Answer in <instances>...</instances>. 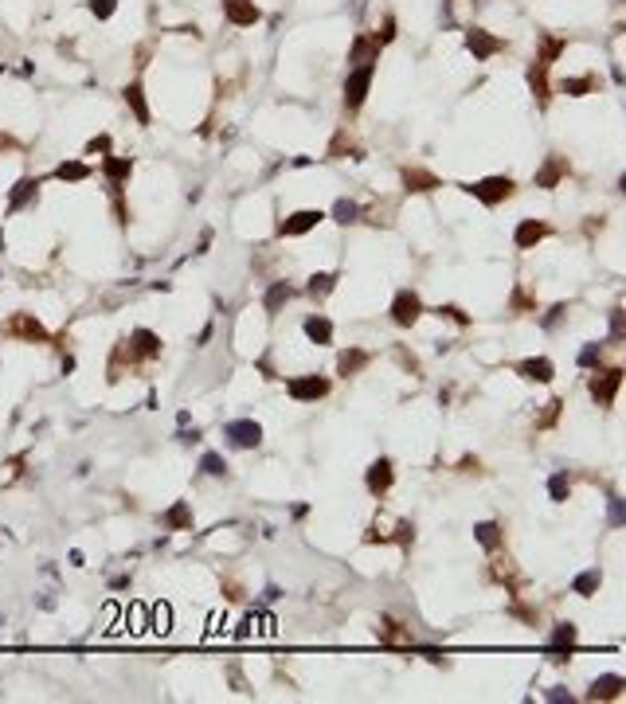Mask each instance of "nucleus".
I'll return each instance as SVG.
<instances>
[{
  "mask_svg": "<svg viewBox=\"0 0 626 704\" xmlns=\"http://www.w3.org/2000/svg\"><path fill=\"white\" fill-rule=\"evenodd\" d=\"M200 470H204V474H212V477H223V474H228V462H223V454L208 450L204 458H200Z\"/></svg>",
  "mask_w": 626,
  "mask_h": 704,
  "instance_id": "7c9ffc66",
  "label": "nucleus"
},
{
  "mask_svg": "<svg viewBox=\"0 0 626 704\" xmlns=\"http://www.w3.org/2000/svg\"><path fill=\"white\" fill-rule=\"evenodd\" d=\"M384 642H411V638H407V634H399L392 619H384Z\"/></svg>",
  "mask_w": 626,
  "mask_h": 704,
  "instance_id": "4c0bfd02",
  "label": "nucleus"
},
{
  "mask_svg": "<svg viewBox=\"0 0 626 704\" xmlns=\"http://www.w3.org/2000/svg\"><path fill=\"white\" fill-rule=\"evenodd\" d=\"M86 153H110V137L102 134V137H94L90 145H86Z\"/></svg>",
  "mask_w": 626,
  "mask_h": 704,
  "instance_id": "58836bf2",
  "label": "nucleus"
},
{
  "mask_svg": "<svg viewBox=\"0 0 626 704\" xmlns=\"http://www.w3.org/2000/svg\"><path fill=\"white\" fill-rule=\"evenodd\" d=\"M548 493H552V501H567V493H572V477H567V470H556L552 474Z\"/></svg>",
  "mask_w": 626,
  "mask_h": 704,
  "instance_id": "c85d7f7f",
  "label": "nucleus"
},
{
  "mask_svg": "<svg viewBox=\"0 0 626 704\" xmlns=\"http://www.w3.org/2000/svg\"><path fill=\"white\" fill-rule=\"evenodd\" d=\"M223 431H228V438L235 442V446H243V450H251V446L263 442V426L254 423V419H231Z\"/></svg>",
  "mask_w": 626,
  "mask_h": 704,
  "instance_id": "423d86ee",
  "label": "nucleus"
},
{
  "mask_svg": "<svg viewBox=\"0 0 626 704\" xmlns=\"http://www.w3.org/2000/svg\"><path fill=\"white\" fill-rule=\"evenodd\" d=\"M286 395L298 403H313V400H321V395H329V380L325 376H294L286 384Z\"/></svg>",
  "mask_w": 626,
  "mask_h": 704,
  "instance_id": "f03ea898",
  "label": "nucleus"
},
{
  "mask_svg": "<svg viewBox=\"0 0 626 704\" xmlns=\"http://www.w3.org/2000/svg\"><path fill=\"white\" fill-rule=\"evenodd\" d=\"M611 333H614V340L623 337V309H614L611 313Z\"/></svg>",
  "mask_w": 626,
  "mask_h": 704,
  "instance_id": "a19ab883",
  "label": "nucleus"
},
{
  "mask_svg": "<svg viewBox=\"0 0 626 704\" xmlns=\"http://www.w3.org/2000/svg\"><path fill=\"white\" fill-rule=\"evenodd\" d=\"M161 524H165V528H172V532L188 528V524H192V505H188V501H176L169 513H161Z\"/></svg>",
  "mask_w": 626,
  "mask_h": 704,
  "instance_id": "dca6fc26",
  "label": "nucleus"
},
{
  "mask_svg": "<svg viewBox=\"0 0 626 704\" xmlns=\"http://www.w3.org/2000/svg\"><path fill=\"white\" fill-rule=\"evenodd\" d=\"M603 356V344H583V352H579V368H595Z\"/></svg>",
  "mask_w": 626,
  "mask_h": 704,
  "instance_id": "72a5a7b5",
  "label": "nucleus"
},
{
  "mask_svg": "<svg viewBox=\"0 0 626 704\" xmlns=\"http://www.w3.org/2000/svg\"><path fill=\"white\" fill-rule=\"evenodd\" d=\"M364 482H368V493H376V497H380V493H387V489H392V482H396V474H392V462H387V458H376L372 466H368V477H364Z\"/></svg>",
  "mask_w": 626,
  "mask_h": 704,
  "instance_id": "f8f14e48",
  "label": "nucleus"
},
{
  "mask_svg": "<svg viewBox=\"0 0 626 704\" xmlns=\"http://www.w3.org/2000/svg\"><path fill=\"white\" fill-rule=\"evenodd\" d=\"M548 701H572V692H564V689H552V692H548Z\"/></svg>",
  "mask_w": 626,
  "mask_h": 704,
  "instance_id": "37998d69",
  "label": "nucleus"
},
{
  "mask_svg": "<svg viewBox=\"0 0 626 704\" xmlns=\"http://www.w3.org/2000/svg\"><path fill=\"white\" fill-rule=\"evenodd\" d=\"M599 583H603V571H599V568H591V571H583V575H576L572 591H576V595H583V599H591L595 591H599Z\"/></svg>",
  "mask_w": 626,
  "mask_h": 704,
  "instance_id": "393cba45",
  "label": "nucleus"
},
{
  "mask_svg": "<svg viewBox=\"0 0 626 704\" xmlns=\"http://www.w3.org/2000/svg\"><path fill=\"white\" fill-rule=\"evenodd\" d=\"M517 372H521L525 380H536V384H548V380L556 376V368H552V360H548V356H529V360H521Z\"/></svg>",
  "mask_w": 626,
  "mask_h": 704,
  "instance_id": "ddd939ff",
  "label": "nucleus"
},
{
  "mask_svg": "<svg viewBox=\"0 0 626 704\" xmlns=\"http://www.w3.org/2000/svg\"><path fill=\"white\" fill-rule=\"evenodd\" d=\"M305 337L313 340V344H329L333 340V321L329 317H305Z\"/></svg>",
  "mask_w": 626,
  "mask_h": 704,
  "instance_id": "6ab92c4d",
  "label": "nucleus"
},
{
  "mask_svg": "<svg viewBox=\"0 0 626 704\" xmlns=\"http://www.w3.org/2000/svg\"><path fill=\"white\" fill-rule=\"evenodd\" d=\"M333 286H337V274H313L310 286H305V293H310V298H325Z\"/></svg>",
  "mask_w": 626,
  "mask_h": 704,
  "instance_id": "c756f323",
  "label": "nucleus"
},
{
  "mask_svg": "<svg viewBox=\"0 0 626 704\" xmlns=\"http://www.w3.org/2000/svg\"><path fill=\"white\" fill-rule=\"evenodd\" d=\"M392 39H396V20H392V16H384V28L372 36V43L380 48V43H392Z\"/></svg>",
  "mask_w": 626,
  "mask_h": 704,
  "instance_id": "f704fd0d",
  "label": "nucleus"
},
{
  "mask_svg": "<svg viewBox=\"0 0 626 704\" xmlns=\"http://www.w3.org/2000/svg\"><path fill=\"white\" fill-rule=\"evenodd\" d=\"M121 98H125V106L133 110V118L141 125H149V106H145V90H141V83H130L125 90H121Z\"/></svg>",
  "mask_w": 626,
  "mask_h": 704,
  "instance_id": "2eb2a0df",
  "label": "nucleus"
},
{
  "mask_svg": "<svg viewBox=\"0 0 626 704\" xmlns=\"http://www.w3.org/2000/svg\"><path fill=\"white\" fill-rule=\"evenodd\" d=\"M434 313H438V317H450V321H454V325H470V317L462 313V309H458V305H438V309H434Z\"/></svg>",
  "mask_w": 626,
  "mask_h": 704,
  "instance_id": "e433bc0d",
  "label": "nucleus"
},
{
  "mask_svg": "<svg viewBox=\"0 0 626 704\" xmlns=\"http://www.w3.org/2000/svg\"><path fill=\"white\" fill-rule=\"evenodd\" d=\"M290 298H294V286H286V282H274V286L266 290V298H263V309H266V313H278V309H282Z\"/></svg>",
  "mask_w": 626,
  "mask_h": 704,
  "instance_id": "412c9836",
  "label": "nucleus"
},
{
  "mask_svg": "<svg viewBox=\"0 0 626 704\" xmlns=\"http://www.w3.org/2000/svg\"><path fill=\"white\" fill-rule=\"evenodd\" d=\"M356 216H361V207L352 204V200H337V204H333V219H337V223H356Z\"/></svg>",
  "mask_w": 626,
  "mask_h": 704,
  "instance_id": "2f4dec72",
  "label": "nucleus"
},
{
  "mask_svg": "<svg viewBox=\"0 0 626 704\" xmlns=\"http://www.w3.org/2000/svg\"><path fill=\"white\" fill-rule=\"evenodd\" d=\"M474 200H482V204H489V207H497V204H505L509 196H513V180L509 176H485V180H478V184H462Z\"/></svg>",
  "mask_w": 626,
  "mask_h": 704,
  "instance_id": "f257e3e1",
  "label": "nucleus"
},
{
  "mask_svg": "<svg viewBox=\"0 0 626 704\" xmlns=\"http://www.w3.org/2000/svg\"><path fill=\"white\" fill-rule=\"evenodd\" d=\"M591 83H595V79H564V83H560V90H564V94H572V98H579V94H587V90H591Z\"/></svg>",
  "mask_w": 626,
  "mask_h": 704,
  "instance_id": "473e14b6",
  "label": "nucleus"
},
{
  "mask_svg": "<svg viewBox=\"0 0 626 704\" xmlns=\"http://www.w3.org/2000/svg\"><path fill=\"white\" fill-rule=\"evenodd\" d=\"M544 235H548V223H541V219H521L517 231H513V243H517V251H532Z\"/></svg>",
  "mask_w": 626,
  "mask_h": 704,
  "instance_id": "9b49d317",
  "label": "nucleus"
},
{
  "mask_svg": "<svg viewBox=\"0 0 626 704\" xmlns=\"http://www.w3.org/2000/svg\"><path fill=\"white\" fill-rule=\"evenodd\" d=\"M90 169H86L83 161H63L59 169H55V180H86Z\"/></svg>",
  "mask_w": 626,
  "mask_h": 704,
  "instance_id": "cd10ccee",
  "label": "nucleus"
},
{
  "mask_svg": "<svg viewBox=\"0 0 626 704\" xmlns=\"http://www.w3.org/2000/svg\"><path fill=\"white\" fill-rule=\"evenodd\" d=\"M223 16H228L235 28H254L259 20H263V12H259L254 0H223Z\"/></svg>",
  "mask_w": 626,
  "mask_h": 704,
  "instance_id": "0eeeda50",
  "label": "nucleus"
},
{
  "mask_svg": "<svg viewBox=\"0 0 626 704\" xmlns=\"http://www.w3.org/2000/svg\"><path fill=\"white\" fill-rule=\"evenodd\" d=\"M39 196V180H32V176H24V180L12 188V196H8V211H20L24 204H32Z\"/></svg>",
  "mask_w": 626,
  "mask_h": 704,
  "instance_id": "f3484780",
  "label": "nucleus"
},
{
  "mask_svg": "<svg viewBox=\"0 0 626 704\" xmlns=\"http://www.w3.org/2000/svg\"><path fill=\"white\" fill-rule=\"evenodd\" d=\"M474 536H478V544L482 548H501V528H497L494 521H482V524H474Z\"/></svg>",
  "mask_w": 626,
  "mask_h": 704,
  "instance_id": "bb28decb",
  "label": "nucleus"
},
{
  "mask_svg": "<svg viewBox=\"0 0 626 704\" xmlns=\"http://www.w3.org/2000/svg\"><path fill=\"white\" fill-rule=\"evenodd\" d=\"M618 384H623V372H618V368L595 372V380H591V395H595V403H599V407H611V400H614V391H618Z\"/></svg>",
  "mask_w": 626,
  "mask_h": 704,
  "instance_id": "6e6552de",
  "label": "nucleus"
},
{
  "mask_svg": "<svg viewBox=\"0 0 626 704\" xmlns=\"http://www.w3.org/2000/svg\"><path fill=\"white\" fill-rule=\"evenodd\" d=\"M114 8H118V0H90V12H94L98 20H110Z\"/></svg>",
  "mask_w": 626,
  "mask_h": 704,
  "instance_id": "c9c22d12",
  "label": "nucleus"
},
{
  "mask_svg": "<svg viewBox=\"0 0 626 704\" xmlns=\"http://www.w3.org/2000/svg\"><path fill=\"white\" fill-rule=\"evenodd\" d=\"M130 344H133V352H137V356H156V352H161V337H156L153 329H137Z\"/></svg>",
  "mask_w": 626,
  "mask_h": 704,
  "instance_id": "4be33fe9",
  "label": "nucleus"
},
{
  "mask_svg": "<svg viewBox=\"0 0 626 704\" xmlns=\"http://www.w3.org/2000/svg\"><path fill=\"white\" fill-rule=\"evenodd\" d=\"M403 184H407V192H431V188H438V176H431V172H423V169H407L403 172Z\"/></svg>",
  "mask_w": 626,
  "mask_h": 704,
  "instance_id": "5701e85b",
  "label": "nucleus"
},
{
  "mask_svg": "<svg viewBox=\"0 0 626 704\" xmlns=\"http://www.w3.org/2000/svg\"><path fill=\"white\" fill-rule=\"evenodd\" d=\"M364 364H368V352H364V349H345L337 356V372H341V376H356Z\"/></svg>",
  "mask_w": 626,
  "mask_h": 704,
  "instance_id": "aec40b11",
  "label": "nucleus"
},
{
  "mask_svg": "<svg viewBox=\"0 0 626 704\" xmlns=\"http://www.w3.org/2000/svg\"><path fill=\"white\" fill-rule=\"evenodd\" d=\"M560 176H567V161L564 157H552L541 172H536V188H556Z\"/></svg>",
  "mask_w": 626,
  "mask_h": 704,
  "instance_id": "a211bd4d",
  "label": "nucleus"
},
{
  "mask_svg": "<svg viewBox=\"0 0 626 704\" xmlns=\"http://www.w3.org/2000/svg\"><path fill=\"white\" fill-rule=\"evenodd\" d=\"M419 317H423V298L415 290H399L396 302H392V321L407 329V325H415Z\"/></svg>",
  "mask_w": 626,
  "mask_h": 704,
  "instance_id": "7ed1b4c3",
  "label": "nucleus"
},
{
  "mask_svg": "<svg viewBox=\"0 0 626 704\" xmlns=\"http://www.w3.org/2000/svg\"><path fill=\"white\" fill-rule=\"evenodd\" d=\"M372 63H361V67H356V71L349 74V79H345V106L349 110H356L364 102V94H368V86H372Z\"/></svg>",
  "mask_w": 626,
  "mask_h": 704,
  "instance_id": "20e7f679",
  "label": "nucleus"
},
{
  "mask_svg": "<svg viewBox=\"0 0 626 704\" xmlns=\"http://www.w3.org/2000/svg\"><path fill=\"white\" fill-rule=\"evenodd\" d=\"M321 219H325V211H313V207L294 211V216H286L282 223H278V235H282V239H290V235H305V231H313Z\"/></svg>",
  "mask_w": 626,
  "mask_h": 704,
  "instance_id": "39448f33",
  "label": "nucleus"
},
{
  "mask_svg": "<svg viewBox=\"0 0 626 704\" xmlns=\"http://www.w3.org/2000/svg\"><path fill=\"white\" fill-rule=\"evenodd\" d=\"M4 333L8 337H24V340H48V329L39 325L32 313H16L8 325H4Z\"/></svg>",
  "mask_w": 626,
  "mask_h": 704,
  "instance_id": "9d476101",
  "label": "nucleus"
},
{
  "mask_svg": "<svg viewBox=\"0 0 626 704\" xmlns=\"http://www.w3.org/2000/svg\"><path fill=\"white\" fill-rule=\"evenodd\" d=\"M587 696H591V701H618V696H623V677H618V673H607V677H599L595 685H591Z\"/></svg>",
  "mask_w": 626,
  "mask_h": 704,
  "instance_id": "4468645a",
  "label": "nucleus"
},
{
  "mask_svg": "<svg viewBox=\"0 0 626 704\" xmlns=\"http://www.w3.org/2000/svg\"><path fill=\"white\" fill-rule=\"evenodd\" d=\"M611 521H614V524L623 521V501H618V497L611 501Z\"/></svg>",
  "mask_w": 626,
  "mask_h": 704,
  "instance_id": "79ce46f5",
  "label": "nucleus"
},
{
  "mask_svg": "<svg viewBox=\"0 0 626 704\" xmlns=\"http://www.w3.org/2000/svg\"><path fill=\"white\" fill-rule=\"evenodd\" d=\"M0 149H16V141L8 134H0Z\"/></svg>",
  "mask_w": 626,
  "mask_h": 704,
  "instance_id": "c03bdc74",
  "label": "nucleus"
},
{
  "mask_svg": "<svg viewBox=\"0 0 626 704\" xmlns=\"http://www.w3.org/2000/svg\"><path fill=\"white\" fill-rule=\"evenodd\" d=\"M548 642H552V650H572V645L579 642V626H572V622H560Z\"/></svg>",
  "mask_w": 626,
  "mask_h": 704,
  "instance_id": "a878e982",
  "label": "nucleus"
},
{
  "mask_svg": "<svg viewBox=\"0 0 626 704\" xmlns=\"http://www.w3.org/2000/svg\"><path fill=\"white\" fill-rule=\"evenodd\" d=\"M102 172L110 176V184H121V180H130L133 161H125V157H106V161H102Z\"/></svg>",
  "mask_w": 626,
  "mask_h": 704,
  "instance_id": "b1692460",
  "label": "nucleus"
},
{
  "mask_svg": "<svg viewBox=\"0 0 626 704\" xmlns=\"http://www.w3.org/2000/svg\"><path fill=\"white\" fill-rule=\"evenodd\" d=\"M560 407H564V403H560V400H552V403H548V411H544V419H541L536 426H548V423L556 419V415H560Z\"/></svg>",
  "mask_w": 626,
  "mask_h": 704,
  "instance_id": "ea45409f",
  "label": "nucleus"
},
{
  "mask_svg": "<svg viewBox=\"0 0 626 704\" xmlns=\"http://www.w3.org/2000/svg\"><path fill=\"white\" fill-rule=\"evenodd\" d=\"M466 48L474 51V59H489V55H497L505 43H501L497 36H489L485 28H470V32H466Z\"/></svg>",
  "mask_w": 626,
  "mask_h": 704,
  "instance_id": "1a4fd4ad",
  "label": "nucleus"
}]
</instances>
